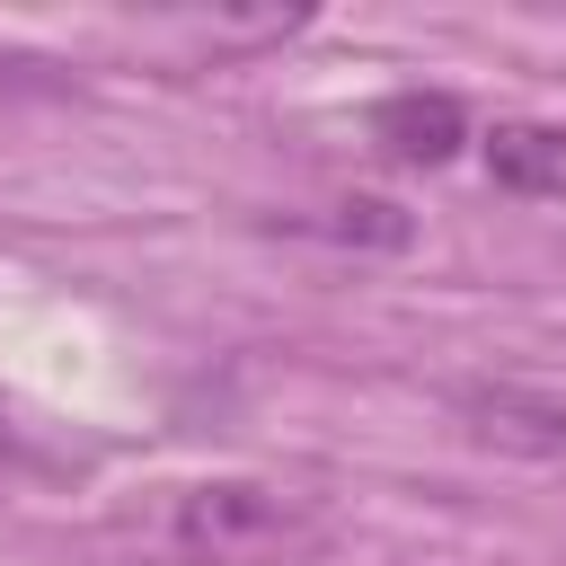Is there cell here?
Segmentation results:
<instances>
[{"instance_id": "cell-1", "label": "cell", "mask_w": 566, "mask_h": 566, "mask_svg": "<svg viewBox=\"0 0 566 566\" xmlns=\"http://www.w3.org/2000/svg\"><path fill=\"white\" fill-rule=\"evenodd\" d=\"M142 566H292L327 548V513L265 478H195L150 486L142 513H124Z\"/></svg>"}, {"instance_id": "cell-2", "label": "cell", "mask_w": 566, "mask_h": 566, "mask_svg": "<svg viewBox=\"0 0 566 566\" xmlns=\"http://www.w3.org/2000/svg\"><path fill=\"white\" fill-rule=\"evenodd\" d=\"M460 433L478 451H513V460H566V398L557 389H522V380H469L460 398Z\"/></svg>"}, {"instance_id": "cell-3", "label": "cell", "mask_w": 566, "mask_h": 566, "mask_svg": "<svg viewBox=\"0 0 566 566\" xmlns=\"http://www.w3.org/2000/svg\"><path fill=\"white\" fill-rule=\"evenodd\" d=\"M371 142H380L398 168H442V159H460L469 115H460V97H442V88H398V97L371 106Z\"/></svg>"}, {"instance_id": "cell-4", "label": "cell", "mask_w": 566, "mask_h": 566, "mask_svg": "<svg viewBox=\"0 0 566 566\" xmlns=\"http://www.w3.org/2000/svg\"><path fill=\"white\" fill-rule=\"evenodd\" d=\"M486 177L522 203H566V124H495L486 133Z\"/></svg>"}, {"instance_id": "cell-5", "label": "cell", "mask_w": 566, "mask_h": 566, "mask_svg": "<svg viewBox=\"0 0 566 566\" xmlns=\"http://www.w3.org/2000/svg\"><path fill=\"white\" fill-rule=\"evenodd\" d=\"M0 460H9V424H0Z\"/></svg>"}]
</instances>
